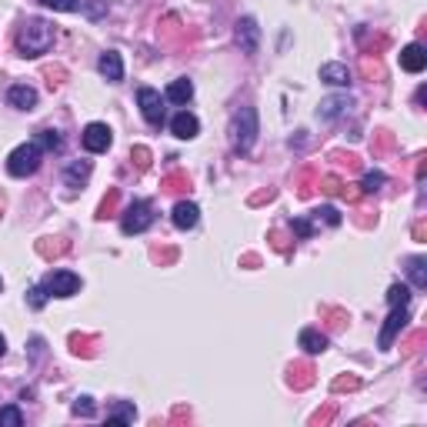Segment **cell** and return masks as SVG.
<instances>
[{"instance_id":"obj_1","label":"cell","mask_w":427,"mask_h":427,"mask_svg":"<svg viewBox=\"0 0 427 427\" xmlns=\"http://www.w3.org/2000/svg\"><path fill=\"white\" fill-rule=\"evenodd\" d=\"M54 23L44 21V17H27L17 31V54L21 57H40L54 47Z\"/></svg>"},{"instance_id":"obj_2","label":"cell","mask_w":427,"mask_h":427,"mask_svg":"<svg viewBox=\"0 0 427 427\" xmlns=\"http://www.w3.org/2000/svg\"><path fill=\"white\" fill-rule=\"evenodd\" d=\"M230 147L237 153H247L257 141V110L254 107H241L230 117Z\"/></svg>"},{"instance_id":"obj_3","label":"cell","mask_w":427,"mask_h":427,"mask_svg":"<svg viewBox=\"0 0 427 427\" xmlns=\"http://www.w3.org/2000/svg\"><path fill=\"white\" fill-rule=\"evenodd\" d=\"M40 157H44V151H40L33 141L13 147L11 157H7V174L11 177H31L33 171L40 167Z\"/></svg>"},{"instance_id":"obj_4","label":"cell","mask_w":427,"mask_h":427,"mask_svg":"<svg viewBox=\"0 0 427 427\" xmlns=\"http://www.w3.org/2000/svg\"><path fill=\"white\" fill-rule=\"evenodd\" d=\"M153 224V207L147 200H134L131 207H124V217H121V230L131 237V234H144V230Z\"/></svg>"},{"instance_id":"obj_5","label":"cell","mask_w":427,"mask_h":427,"mask_svg":"<svg viewBox=\"0 0 427 427\" xmlns=\"http://www.w3.org/2000/svg\"><path fill=\"white\" fill-rule=\"evenodd\" d=\"M137 104H141L144 121L151 127H164V97L157 94L153 87H141L137 90Z\"/></svg>"},{"instance_id":"obj_6","label":"cell","mask_w":427,"mask_h":427,"mask_svg":"<svg viewBox=\"0 0 427 427\" xmlns=\"http://www.w3.org/2000/svg\"><path fill=\"white\" fill-rule=\"evenodd\" d=\"M44 291L50 297H74L80 291V277L74 271H50L44 277Z\"/></svg>"},{"instance_id":"obj_7","label":"cell","mask_w":427,"mask_h":427,"mask_svg":"<svg viewBox=\"0 0 427 427\" xmlns=\"http://www.w3.org/2000/svg\"><path fill=\"white\" fill-rule=\"evenodd\" d=\"M80 144H84V151H90V153H104V151H110V144H114V134H110V127L107 124H87L84 127V134H80Z\"/></svg>"},{"instance_id":"obj_8","label":"cell","mask_w":427,"mask_h":427,"mask_svg":"<svg viewBox=\"0 0 427 427\" xmlns=\"http://www.w3.org/2000/svg\"><path fill=\"white\" fill-rule=\"evenodd\" d=\"M234 37H237V47H241L247 57L257 54V47H261V27L254 17H241L237 27H234Z\"/></svg>"},{"instance_id":"obj_9","label":"cell","mask_w":427,"mask_h":427,"mask_svg":"<svg viewBox=\"0 0 427 427\" xmlns=\"http://www.w3.org/2000/svg\"><path fill=\"white\" fill-rule=\"evenodd\" d=\"M407 320H411L407 318V307H391V318H387V324H384V330H381V340H377L381 351H387V347L394 344L397 334H404Z\"/></svg>"},{"instance_id":"obj_10","label":"cell","mask_w":427,"mask_h":427,"mask_svg":"<svg viewBox=\"0 0 427 427\" xmlns=\"http://www.w3.org/2000/svg\"><path fill=\"white\" fill-rule=\"evenodd\" d=\"M97 70L104 80H110V84H117V80H124V60L117 50H104L97 60Z\"/></svg>"},{"instance_id":"obj_11","label":"cell","mask_w":427,"mask_h":427,"mask_svg":"<svg viewBox=\"0 0 427 427\" xmlns=\"http://www.w3.org/2000/svg\"><path fill=\"white\" fill-rule=\"evenodd\" d=\"M198 220H200V207L194 204V200H177L174 204V224L180 230H190V227H198Z\"/></svg>"},{"instance_id":"obj_12","label":"cell","mask_w":427,"mask_h":427,"mask_svg":"<svg viewBox=\"0 0 427 427\" xmlns=\"http://www.w3.org/2000/svg\"><path fill=\"white\" fill-rule=\"evenodd\" d=\"M171 131H174V137H180V141H194L200 131V121L194 117V114H187V110H180L174 121H171Z\"/></svg>"},{"instance_id":"obj_13","label":"cell","mask_w":427,"mask_h":427,"mask_svg":"<svg viewBox=\"0 0 427 427\" xmlns=\"http://www.w3.org/2000/svg\"><path fill=\"white\" fill-rule=\"evenodd\" d=\"M427 67V54L421 44H407L404 50H401V70H407V74H421Z\"/></svg>"},{"instance_id":"obj_14","label":"cell","mask_w":427,"mask_h":427,"mask_svg":"<svg viewBox=\"0 0 427 427\" xmlns=\"http://www.w3.org/2000/svg\"><path fill=\"white\" fill-rule=\"evenodd\" d=\"M7 100H11V107H17V110H33L37 107V90L27 87V84H13V87L7 90Z\"/></svg>"},{"instance_id":"obj_15","label":"cell","mask_w":427,"mask_h":427,"mask_svg":"<svg viewBox=\"0 0 427 427\" xmlns=\"http://www.w3.org/2000/svg\"><path fill=\"white\" fill-rule=\"evenodd\" d=\"M320 80L330 84V87H347L351 84V70L344 64H324L320 67Z\"/></svg>"},{"instance_id":"obj_16","label":"cell","mask_w":427,"mask_h":427,"mask_svg":"<svg viewBox=\"0 0 427 427\" xmlns=\"http://www.w3.org/2000/svg\"><path fill=\"white\" fill-rule=\"evenodd\" d=\"M347 110H351V97H328L324 104H320L318 114L324 117V121H337V117H344Z\"/></svg>"},{"instance_id":"obj_17","label":"cell","mask_w":427,"mask_h":427,"mask_svg":"<svg viewBox=\"0 0 427 427\" xmlns=\"http://www.w3.org/2000/svg\"><path fill=\"white\" fill-rule=\"evenodd\" d=\"M87 177H90V161H70V164H67V171H64L67 187L87 184Z\"/></svg>"},{"instance_id":"obj_18","label":"cell","mask_w":427,"mask_h":427,"mask_svg":"<svg viewBox=\"0 0 427 427\" xmlns=\"http://www.w3.org/2000/svg\"><path fill=\"white\" fill-rule=\"evenodd\" d=\"M301 347H304L307 354H324L328 351V337L314 328H304L301 330Z\"/></svg>"},{"instance_id":"obj_19","label":"cell","mask_w":427,"mask_h":427,"mask_svg":"<svg viewBox=\"0 0 427 427\" xmlns=\"http://www.w3.org/2000/svg\"><path fill=\"white\" fill-rule=\"evenodd\" d=\"M190 97H194V84H190L187 77L174 80V84L167 87V94H164V100H171V104H187Z\"/></svg>"},{"instance_id":"obj_20","label":"cell","mask_w":427,"mask_h":427,"mask_svg":"<svg viewBox=\"0 0 427 427\" xmlns=\"http://www.w3.org/2000/svg\"><path fill=\"white\" fill-rule=\"evenodd\" d=\"M407 274H411V284H414L417 291H424L427 287V261L424 257H411V261H407Z\"/></svg>"},{"instance_id":"obj_21","label":"cell","mask_w":427,"mask_h":427,"mask_svg":"<svg viewBox=\"0 0 427 427\" xmlns=\"http://www.w3.org/2000/svg\"><path fill=\"white\" fill-rule=\"evenodd\" d=\"M33 144H37V147H40V151H60V147H64V141H60V134L57 131H37V137H33Z\"/></svg>"},{"instance_id":"obj_22","label":"cell","mask_w":427,"mask_h":427,"mask_svg":"<svg viewBox=\"0 0 427 427\" xmlns=\"http://www.w3.org/2000/svg\"><path fill=\"white\" fill-rule=\"evenodd\" d=\"M387 304H391V307H407V304H411V287H407V284H394L391 291H387Z\"/></svg>"},{"instance_id":"obj_23","label":"cell","mask_w":427,"mask_h":427,"mask_svg":"<svg viewBox=\"0 0 427 427\" xmlns=\"http://www.w3.org/2000/svg\"><path fill=\"white\" fill-rule=\"evenodd\" d=\"M320 190L330 194V198H351V194L344 190V180H340V177H324V180H320Z\"/></svg>"},{"instance_id":"obj_24","label":"cell","mask_w":427,"mask_h":427,"mask_svg":"<svg viewBox=\"0 0 427 427\" xmlns=\"http://www.w3.org/2000/svg\"><path fill=\"white\" fill-rule=\"evenodd\" d=\"M23 424V414L21 407H0V427H21Z\"/></svg>"},{"instance_id":"obj_25","label":"cell","mask_w":427,"mask_h":427,"mask_svg":"<svg viewBox=\"0 0 427 427\" xmlns=\"http://www.w3.org/2000/svg\"><path fill=\"white\" fill-rule=\"evenodd\" d=\"M384 180H387V177L381 174V171H371V174H364V194H377V190H381L384 187Z\"/></svg>"},{"instance_id":"obj_26","label":"cell","mask_w":427,"mask_h":427,"mask_svg":"<svg viewBox=\"0 0 427 427\" xmlns=\"http://www.w3.org/2000/svg\"><path fill=\"white\" fill-rule=\"evenodd\" d=\"M44 7H50V11H60V13H74L80 11V0H40Z\"/></svg>"},{"instance_id":"obj_27","label":"cell","mask_w":427,"mask_h":427,"mask_svg":"<svg viewBox=\"0 0 427 427\" xmlns=\"http://www.w3.org/2000/svg\"><path fill=\"white\" fill-rule=\"evenodd\" d=\"M124 421H134V407L131 404H121L114 414H107V424H124Z\"/></svg>"},{"instance_id":"obj_28","label":"cell","mask_w":427,"mask_h":427,"mask_svg":"<svg viewBox=\"0 0 427 427\" xmlns=\"http://www.w3.org/2000/svg\"><path fill=\"white\" fill-rule=\"evenodd\" d=\"M47 297H50V294H47V291H44V284H40V287H33L31 294H27V304H31L33 310H40V307L47 304Z\"/></svg>"},{"instance_id":"obj_29","label":"cell","mask_w":427,"mask_h":427,"mask_svg":"<svg viewBox=\"0 0 427 427\" xmlns=\"http://www.w3.org/2000/svg\"><path fill=\"white\" fill-rule=\"evenodd\" d=\"M84 7H87L90 21H97V17H104V13H107V0H87Z\"/></svg>"},{"instance_id":"obj_30","label":"cell","mask_w":427,"mask_h":427,"mask_svg":"<svg viewBox=\"0 0 427 427\" xmlns=\"http://www.w3.org/2000/svg\"><path fill=\"white\" fill-rule=\"evenodd\" d=\"M134 157H137V167H141V171L151 167V151H147V147H134Z\"/></svg>"},{"instance_id":"obj_31","label":"cell","mask_w":427,"mask_h":427,"mask_svg":"<svg viewBox=\"0 0 427 427\" xmlns=\"http://www.w3.org/2000/svg\"><path fill=\"white\" fill-rule=\"evenodd\" d=\"M74 414H84V417H94V404H90V397H80L74 404Z\"/></svg>"},{"instance_id":"obj_32","label":"cell","mask_w":427,"mask_h":427,"mask_svg":"<svg viewBox=\"0 0 427 427\" xmlns=\"http://www.w3.org/2000/svg\"><path fill=\"white\" fill-rule=\"evenodd\" d=\"M318 217H324V220L330 224V227H337V224H340V214H337L334 207H320V210H318Z\"/></svg>"},{"instance_id":"obj_33","label":"cell","mask_w":427,"mask_h":427,"mask_svg":"<svg viewBox=\"0 0 427 427\" xmlns=\"http://www.w3.org/2000/svg\"><path fill=\"white\" fill-rule=\"evenodd\" d=\"M114 207H117V190H110L107 198H104V204H100V217H107Z\"/></svg>"},{"instance_id":"obj_34","label":"cell","mask_w":427,"mask_h":427,"mask_svg":"<svg viewBox=\"0 0 427 427\" xmlns=\"http://www.w3.org/2000/svg\"><path fill=\"white\" fill-rule=\"evenodd\" d=\"M357 377H337V381H334V391H344V387H347V391H354V387H357Z\"/></svg>"},{"instance_id":"obj_35","label":"cell","mask_w":427,"mask_h":427,"mask_svg":"<svg viewBox=\"0 0 427 427\" xmlns=\"http://www.w3.org/2000/svg\"><path fill=\"white\" fill-rule=\"evenodd\" d=\"M291 227H294V234H301V237H310V234H314V227H310L307 220H294Z\"/></svg>"},{"instance_id":"obj_36","label":"cell","mask_w":427,"mask_h":427,"mask_svg":"<svg viewBox=\"0 0 427 427\" xmlns=\"http://www.w3.org/2000/svg\"><path fill=\"white\" fill-rule=\"evenodd\" d=\"M7 354V340H4V334H0V357Z\"/></svg>"},{"instance_id":"obj_37","label":"cell","mask_w":427,"mask_h":427,"mask_svg":"<svg viewBox=\"0 0 427 427\" xmlns=\"http://www.w3.org/2000/svg\"><path fill=\"white\" fill-rule=\"evenodd\" d=\"M0 287H4V281H0Z\"/></svg>"}]
</instances>
